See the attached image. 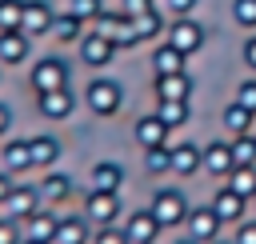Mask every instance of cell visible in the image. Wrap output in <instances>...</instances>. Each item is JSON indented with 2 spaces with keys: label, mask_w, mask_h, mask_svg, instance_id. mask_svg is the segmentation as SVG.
<instances>
[{
  "label": "cell",
  "mask_w": 256,
  "mask_h": 244,
  "mask_svg": "<svg viewBox=\"0 0 256 244\" xmlns=\"http://www.w3.org/2000/svg\"><path fill=\"white\" fill-rule=\"evenodd\" d=\"M84 108L96 116V120H112V116H120L124 112V100H128V92H124V84L116 80V76H92L88 84H84Z\"/></svg>",
  "instance_id": "cell-1"
},
{
  "label": "cell",
  "mask_w": 256,
  "mask_h": 244,
  "mask_svg": "<svg viewBox=\"0 0 256 244\" xmlns=\"http://www.w3.org/2000/svg\"><path fill=\"white\" fill-rule=\"evenodd\" d=\"M156 220H160V228H184V216H188V196H184V188H176V184H156L152 192H148V204H144Z\"/></svg>",
  "instance_id": "cell-2"
},
{
  "label": "cell",
  "mask_w": 256,
  "mask_h": 244,
  "mask_svg": "<svg viewBox=\"0 0 256 244\" xmlns=\"http://www.w3.org/2000/svg\"><path fill=\"white\" fill-rule=\"evenodd\" d=\"M56 88H72V64L64 56H40L28 68V92L40 96V92H56Z\"/></svg>",
  "instance_id": "cell-3"
},
{
  "label": "cell",
  "mask_w": 256,
  "mask_h": 244,
  "mask_svg": "<svg viewBox=\"0 0 256 244\" xmlns=\"http://www.w3.org/2000/svg\"><path fill=\"white\" fill-rule=\"evenodd\" d=\"M80 216L92 228H112L124 220V200H120V192H92L88 188L80 196Z\"/></svg>",
  "instance_id": "cell-4"
},
{
  "label": "cell",
  "mask_w": 256,
  "mask_h": 244,
  "mask_svg": "<svg viewBox=\"0 0 256 244\" xmlns=\"http://www.w3.org/2000/svg\"><path fill=\"white\" fill-rule=\"evenodd\" d=\"M88 28H92V32H100V36H108V40L116 44V52H128V48H136V44H140V40H136V32H132V20H128L120 8H104Z\"/></svg>",
  "instance_id": "cell-5"
},
{
  "label": "cell",
  "mask_w": 256,
  "mask_h": 244,
  "mask_svg": "<svg viewBox=\"0 0 256 244\" xmlns=\"http://www.w3.org/2000/svg\"><path fill=\"white\" fill-rule=\"evenodd\" d=\"M164 40H168L176 52H184V56H196V52L208 44V28H204L196 16H184V20H168V28H164Z\"/></svg>",
  "instance_id": "cell-6"
},
{
  "label": "cell",
  "mask_w": 256,
  "mask_h": 244,
  "mask_svg": "<svg viewBox=\"0 0 256 244\" xmlns=\"http://www.w3.org/2000/svg\"><path fill=\"white\" fill-rule=\"evenodd\" d=\"M76 60L84 64V68H108L112 60H116V44L108 40V36H100V32H84L80 40H76Z\"/></svg>",
  "instance_id": "cell-7"
},
{
  "label": "cell",
  "mask_w": 256,
  "mask_h": 244,
  "mask_svg": "<svg viewBox=\"0 0 256 244\" xmlns=\"http://www.w3.org/2000/svg\"><path fill=\"white\" fill-rule=\"evenodd\" d=\"M36 208H44V200H40V192L32 184H12V192L0 200V216L4 220H16V224H24Z\"/></svg>",
  "instance_id": "cell-8"
},
{
  "label": "cell",
  "mask_w": 256,
  "mask_h": 244,
  "mask_svg": "<svg viewBox=\"0 0 256 244\" xmlns=\"http://www.w3.org/2000/svg\"><path fill=\"white\" fill-rule=\"evenodd\" d=\"M220 220H216V212L208 208V204H196V208H188V216H184V236L188 240H196V244H212V240H220Z\"/></svg>",
  "instance_id": "cell-9"
},
{
  "label": "cell",
  "mask_w": 256,
  "mask_h": 244,
  "mask_svg": "<svg viewBox=\"0 0 256 244\" xmlns=\"http://www.w3.org/2000/svg\"><path fill=\"white\" fill-rule=\"evenodd\" d=\"M208 208L216 212V220L224 224V228H236L244 216H248V200L244 196H236L228 184H220L216 192H212V200H208Z\"/></svg>",
  "instance_id": "cell-10"
},
{
  "label": "cell",
  "mask_w": 256,
  "mask_h": 244,
  "mask_svg": "<svg viewBox=\"0 0 256 244\" xmlns=\"http://www.w3.org/2000/svg\"><path fill=\"white\" fill-rule=\"evenodd\" d=\"M192 96H196V76L192 72L152 76V100H192Z\"/></svg>",
  "instance_id": "cell-11"
},
{
  "label": "cell",
  "mask_w": 256,
  "mask_h": 244,
  "mask_svg": "<svg viewBox=\"0 0 256 244\" xmlns=\"http://www.w3.org/2000/svg\"><path fill=\"white\" fill-rule=\"evenodd\" d=\"M236 168V160H232V148H228V140H208L204 148H200V172H208L212 180H228V172Z\"/></svg>",
  "instance_id": "cell-12"
},
{
  "label": "cell",
  "mask_w": 256,
  "mask_h": 244,
  "mask_svg": "<svg viewBox=\"0 0 256 244\" xmlns=\"http://www.w3.org/2000/svg\"><path fill=\"white\" fill-rule=\"evenodd\" d=\"M56 20V4L52 0H24V16H20V32L24 36H48Z\"/></svg>",
  "instance_id": "cell-13"
},
{
  "label": "cell",
  "mask_w": 256,
  "mask_h": 244,
  "mask_svg": "<svg viewBox=\"0 0 256 244\" xmlns=\"http://www.w3.org/2000/svg\"><path fill=\"white\" fill-rule=\"evenodd\" d=\"M76 92L72 88H56V92H40L36 96V112L44 116V120H52V124H60V120H68L72 112H76Z\"/></svg>",
  "instance_id": "cell-14"
},
{
  "label": "cell",
  "mask_w": 256,
  "mask_h": 244,
  "mask_svg": "<svg viewBox=\"0 0 256 244\" xmlns=\"http://www.w3.org/2000/svg\"><path fill=\"white\" fill-rule=\"evenodd\" d=\"M160 220L148 212V208H136V212H128L124 216V236H128V244H160Z\"/></svg>",
  "instance_id": "cell-15"
},
{
  "label": "cell",
  "mask_w": 256,
  "mask_h": 244,
  "mask_svg": "<svg viewBox=\"0 0 256 244\" xmlns=\"http://www.w3.org/2000/svg\"><path fill=\"white\" fill-rule=\"evenodd\" d=\"M56 228H60V212L56 208H36L24 224H20V232H24V240H36V244H52L56 240Z\"/></svg>",
  "instance_id": "cell-16"
},
{
  "label": "cell",
  "mask_w": 256,
  "mask_h": 244,
  "mask_svg": "<svg viewBox=\"0 0 256 244\" xmlns=\"http://www.w3.org/2000/svg\"><path fill=\"white\" fill-rule=\"evenodd\" d=\"M168 152H172V172H168V176H176V180L200 176V144L180 140V144H168Z\"/></svg>",
  "instance_id": "cell-17"
},
{
  "label": "cell",
  "mask_w": 256,
  "mask_h": 244,
  "mask_svg": "<svg viewBox=\"0 0 256 244\" xmlns=\"http://www.w3.org/2000/svg\"><path fill=\"white\" fill-rule=\"evenodd\" d=\"M88 188L92 192H120L124 188V164L120 160H96L88 168Z\"/></svg>",
  "instance_id": "cell-18"
},
{
  "label": "cell",
  "mask_w": 256,
  "mask_h": 244,
  "mask_svg": "<svg viewBox=\"0 0 256 244\" xmlns=\"http://www.w3.org/2000/svg\"><path fill=\"white\" fill-rule=\"evenodd\" d=\"M36 192H40V200H44L48 208H56V204H64V200L72 196V176H68L64 168H48V172L40 176Z\"/></svg>",
  "instance_id": "cell-19"
},
{
  "label": "cell",
  "mask_w": 256,
  "mask_h": 244,
  "mask_svg": "<svg viewBox=\"0 0 256 244\" xmlns=\"http://www.w3.org/2000/svg\"><path fill=\"white\" fill-rule=\"evenodd\" d=\"M0 168H4V172H12V176H20V172H28V168H32L28 136H4V144H0Z\"/></svg>",
  "instance_id": "cell-20"
},
{
  "label": "cell",
  "mask_w": 256,
  "mask_h": 244,
  "mask_svg": "<svg viewBox=\"0 0 256 244\" xmlns=\"http://www.w3.org/2000/svg\"><path fill=\"white\" fill-rule=\"evenodd\" d=\"M28 152H32V168H52V164H60V156H64V144L52 136V132H36V136H28Z\"/></svg>",
  "instance_id": "cell-21"
},
{
  "label": "cell",
  "mask_w": 256,
  "mask_h": 244,
  "mask_svg": "<svg viewBox=\"0 0 256 244\" xmlns=\"http://www.w3.org/2000/svg\"><path fill=\"white\" fill-rule=\"evenodd\" d=\"M32 56V36L16 32H0V68H20Z\"/></svg>",
  "instance_id": "cell-22"
},
{
  "label": "cell",
  "mask_w": 256,
  "mask_h": 244,
  "mask_svg": "<svg viewBox=\"0 0 256 244\" xmlns=\"http://www.w3.org/2000/svg\"><path fill=\"white\" fill-rule=\"evenodd\" d=\"M148 64H152V76L188 72V56H184V52H176L168 40H156V44H152V56H148Z\"/></svg>",
  "instance_id": "cell-23"
},
{
  "label": "cell",
  "mask_w": 256,
  "mask_h": 244,
  "mask_svg": "<svg viewBox=\"0 0 256 244\" xmlns=\"http://www.w3.org/2000/svg\"><path fill=\"white\" fill-rule=\"evenodd\" d=\"M132 136H136V144H140V148H160V144H168V128H164V120H160L156 112L136 116Z\"/></svg>",
  "instance_id": "cell-24"
},
{
  "label": "cell",
  "mask_w": 256,
  "mask_h": 244,
  "mask_svg": "<svg viewBox=\"0 0 256 244\" xmlns=\"http://www.w3.org/2000/svg\"><path fill=\"white\" fill-rule=\"evenodd\" d=\"M164 28H168V16H164L160 8H148V12L132 16V32H136L140 44H156V40H164Z\"/></svg>",
  "instance_id": "cell-25"
},
{
  "label": "cell",
  "mask_w": 256,
  "mask_h": 244,
  "mask_svg": "<svg viewBox=\"0 0 256 244\" xmlns=\"http://www.w3.org/2000/svg\"><path fill=\"white\" fill-rule=\"evenodd\" d=\"M220 128H224L228 136H244V132L256 128V116H252L248 108H240L236 100H228V104L220 108Z\"/></svg>",
  "instance_id": "cell-26"
},
{
  "label": "cell",
  "mask_w": 256,
  "mask_h": 244,
  "mask_svg": "<svg viewBox=\"0 0 256 244\" xmlns=\"http://www.w3.org/2000/svg\"><path fill=\"white\" fill-rule=\"evenodd\" d=\"M52 244H92V224L80 212L76 216H60V228H56Z\"/></svg>",
  "instance_id": "cell-27"
},
{
  "label": "cell",
  "mask_w": 256,
  "mask_h": 244,
  "mask_svg": "<svg viewBox=\"0 0 256 244\" xmlns=\"http://www.w3.org/2000/svg\"><path fill=\"white\" fill-rule=\"evenodd\" d=\"M152 112L164 120L168 132H176V128H184V124L192 120V100H156Z\"/></svg>",
  "instance_id": "cell-28"
},
{
  "label": "cell",
  "mask_w": 256,
  "mask_h": 244,
  "mask_svg": "<svg viewBox=\"0 0 256 244\" xmlns=\"http://www.w3.org/2000/svg\"><path fill=\"white\" fill-rule=\"evenodd\" d=\"M84 32H88V28H84V24L76 20V16H68L64 8H56V20H52V32H48V36H52L56 44H76V40H80Z\"/></svg>",
  "instance_id": "cell-29"
},
{
  "label": "cell",
  "mask_w": 256,
  "mask_h": 244,
  "mask_svg": "<svg viewBox=\"0 0 256 244\" xmlns=\"http://www.w3.org/2000/svg\"><path fill=\"white\" fill-rule=\"evenodd\" d=\"M224 184H228L236 196H244V200L252 204V200H256V164H240V168H232Z\"/></svg>",
  "instance_id": "cell-30"
},
{
  "label": "cell",
  "mask_w": 256,
  "mask_h": 244,
  "mask_svg": "<svg viewBox=\"0 0 256 244\" xmlns=\"http://www.w3.org/2000/svg\"><path fill=\"white\" fill-rule=\"evenodd\" d=\"M144 172H148V176H168V172H172V152H168V144L144 148Z\"/></svg>",
  "instance_id": "cell-31"
},
{
  "label": "cell",
  "mask_w": 256,
  "mask_h": 244,
  "mask_svg": "<svg viewBox=\"0 0 256 244\" xmlns=\"http://www.w3.org/2000/svg\"><path fill=\"white\" fill-rule=\"evenodd\" d=\"M228 148H232L236 168H240V164H256V136H252V132H244V136H228Z\"/></svg>",
  "instance_id": "cell-32"
},
{
  "label": "cell",
  "mask_w": 256,
  "mask_h": 244,
  "mask_svg": "<svg viewBox=\"0 0 256 244\" xmlns=\"http://www.w3.org/2000/svg\"><path fill=\"white\" fill-rule=\"evenodd\" d=\"M64 12H68V16H76V20L88 28V24L104 12V0H64Z\"/></svg>",
  "instance_id": "cell-33"
},
{
  "label": "cell",
  "mask_w": 256,
  "mask_h": 244,
  "mask_svg": "<svg viewBox=\"0 0 256 244\" xmlns=\"http://www.w3.org/2000/svg\"><path fill=\"white\" fill-rule=\"evenodd\" d=\"M232 24L244 32H256V0H232Z\"/></svg>",
  "instance_id": "cell-34"
},
{
  "label": "cell",
  "mask_w": 256,
  "mask_h": 244,
  "mask_svg": "<svg viewBox=\"0 0 256 244\" xmlns=\"http://www.w3.org/2000/svg\"><path fill=\"white\" fill-rule=\"evenodd\" d=\"M152 8H160L168 20H184V16H196L200 0H152Z\"/></svg>",
  "instance_id": "cell-35"
},
{
  "label": "cell",
  "mask_w": 256,
  "mask_h": 244,
  "mask_svg": "<svg viewBox=\"0 0 256 244\" xmlns=\"http://www.w3.org/2000/svg\"><path fill=\"white\" fill-rule=\"evenodd\" d=\"M24 16V0H0V32H16Z\"/></svg>",
  "instance_id": "cell-36"
},
{
  "label": "cell",
  "mask_w": 256,
  "mask_h": 244,
  "mask_svg": "<svg viewBox=\"0 0 256 244\" xmlns=\"http://www.w3.org/2000/svg\"><path fill=\"white\" fill-rule=\"evenodd\" d=\"M240 108H248L252 116H256V76H244L240 84H236V96H232Z\"/></svg>",
  "instance_id": "cell-37"
},
{
  "label": "cell",
  "mask_w": 256,
  "mask_h": 244,
  "mask_svg": "<svg viewBox=\"0 0 256 244\" xmlns=\"http://www.w3.org/2000/svg\"><path fill=\"white\" fill-rule=\"evenodd\" d=\"M232 244H256V216H244L232 228Z\"/></svg>",
  "instance_id": "cell-38"
},
{
  "label": "cell",
  "mask_w": 256,
  "mask_h": 244,
  "mask_svg": "<svg viewBox=\"0 0 256 244\" xmlns=\"http://www.w3.org/2000/svg\"><path fill=\"white\" fill-rule=\"evenodd\" d=\"M92 244H128V236H124V228H92Z\"/></svg>",
  "instance_id": "cell-39"
},
{
  "label": "cell",
  "mask_w": 256,
  "mask_h": 244,
  "mask_svg": "<svg viewBox=\"0 0 256 244\" xmlns=\"http://www.w3.org/2000/svg\"><path fill=\"white\" fill-rule=\"evenodd\" d=\"M20 240H24L20 224H16V220H4V216H0V244H20Z\"/></svg>",
  "instance_id": "cell-40"
},
{
  "label": "cell",
  "mask_w": 256,
  "mask_h": 244,
  "mask_svg": "<svg viewBox=\"0 0 256 244\" xmlns=\"http://www.w3.org/2000/svg\"><path fill=\"white\" fill-rule=\"evenodd\" d=\"M240 60H244V68L256 76V32H252V36H244V44H240Z\"/></svg>",
  "instance_id": "cell-41"
},
{
  "label": "cell",
  "mask_w": 256,
  "mask_h": 244,
  "mask_svg": "<svg viewBox=\"0 0 256 244\" xmlns=\"http://www.w3.org/2000/svg\"><path fill=\"white\" fill-rule=\"evenodd\" d=\"M152 8V0H120V12L132 20V16H140V12H148Z\"/></svg>",
  "instance_id": "cell-42"
},
{
  "label": "cell",
  "mask_w": 256,
  "mask_h": 244,
  "mask_svg": "<svg viewBox=\"0 0 256 244\" xmlns=\"http://www.w3.org/2000/svg\"><path fill=\"white\" fill-rule=\"evenodd\" d=\"M8 132H12V108L0 100V136H8Z\"/></svg>",
  "instance_id": "cell-43"
},
{
  "label": "cell",
  "mask_w": 256,
  "mask_h": 244,
  "mask_svg": "<svg viewBox=\"0 0 256 244\" xmlns=\"http://www.w3.org/2000/svg\"><path fill=\"white\" fill-rule=\"evenodd\" d=\"M12 184H16V176H12V172H4V168H0V200H4V196H8V192H12Z\"/></svg>",
  "instance_id": "cell-44"
},
{
  "label": "cell",
  "mask_w": 256,
  "mask_h": 244,
  "mask_svg": "<svg viewBox=\"0 0 256 244\" xmlns=\"http://www.w3.org/2000/svg\"><path fill=\"white\" fill-rule=\"evenodd\" d=\"M176 244H196V240H188V236H180V240H176Z\"/></svg>",
  "instance_id": "cell-45"
},
{
  "label": "cell",
  "mask_w": 256,
  "mask_h": 244,
  "mask_svg": "<svg viewBox=\"0 0 256 244\" xmlns=\"http://www.w3.org/2000/svg\"><path fill=\"white\" fill-rule=\"evenodd\" d=\"M212 244H232V240H224V236H220V240H212Z\"/></svg>",
  "instance_id": "cell-46"
},
{
  "label": "cell",
  "mask_w": 256,
  "mask_h": 244,
  "mask_svg": "<svg viewBox=\"0 0 256 244\" xmlns=\"http://www.w3.org/2000/svg\"><path fill=\"white\" fill-rule=\"evenodd\" d=\"M20 244H36V240H20Z\"/></svg>",
  "instance_id": "cell-47"
},
{
  "label": "cell",
  "mask_w": 256,
  "mask_h": 244,
  "mask_svg": "<svg viewBox=\"0 0 256 244\" xmlns=\"http://www.w3.org/2000/svg\"><path fill=\"white\" fill-rule=\"evenodd\" d=\"M252 208H256V200H252Z\"/></svg>",
  "instance_id": "cell-48"
},
{
  "label": "cell",
  "mask_w": 256,
  "mask_h": 244,
  "mask_svg": "<svg viewBox=\"0 0 256 244\" xmlns=\"http://www.w3.org/2000/svg\"><path fill=\"white\" fill-rule=\"evenodd\" d=\"M252 136H256V128H252Z\"/></svg>",
  "instance_id": "cell-49"
},
{
  "label": "cell",
  "mask_w": 256,
  "mask_h": 244,
  "mask_svg": "<svg viewBox=\"0 0 256 244\" xmlns=\"http://www.w3.org/2000/svg\"><path fill=\"white\" fill-rule=\"evenodd\" d=\"M0 76H4V68H0Z\"/></svg>",
  "instance_id": "cell-50"
}]
</instances>
